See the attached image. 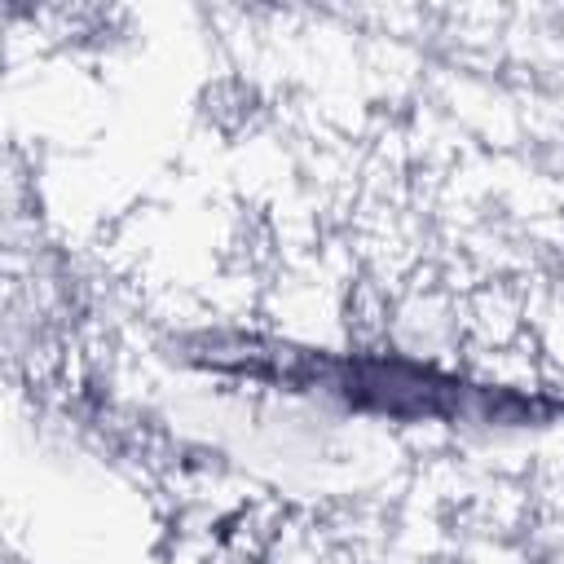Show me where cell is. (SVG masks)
<instances>
[{
    "label": "cell",
    "instance_id": "1",
    "mask_svg": "<svg viewBox=\"0 0 564 564\" xmlns=\"http://www.w3.org/2000/svg\"><path fill=\"white\" fill-rule=\"evenodd\" d=\"M185 357L216 375L278 383L286 392L326 397L344 410L379 414L397 423L524 427V423H551V414L560 410L507 383H485L405 352H335V348H304L291 339H260V335H203L185 348Z\"/></svg>",
    "mask_w": 564,
    "mask_h": 564
}]
</instances>
